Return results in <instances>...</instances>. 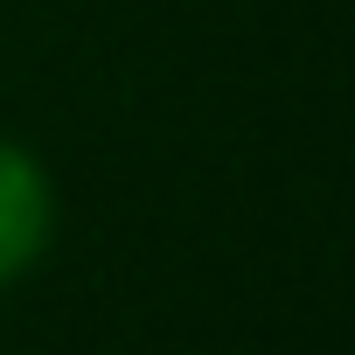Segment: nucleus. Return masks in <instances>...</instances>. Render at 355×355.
I'll return each mask as SVG.
<instances>
[{
	"label": "nucleus",
	"instance_id": "nucleus-1",
	"mask_svg": "<svg viewBox=\"0 0 355 355\" xmlns=\"http://www.w3.org/2000/svg\"><path fill=\"white\" fill-rule=\"evenodd\" d=\"M42 237H49V189H42L28 153L0 146V279L35 265Z\"/></svg>",
	"mask_w": 355,
	"mask_h": 355
}]
</instances>
